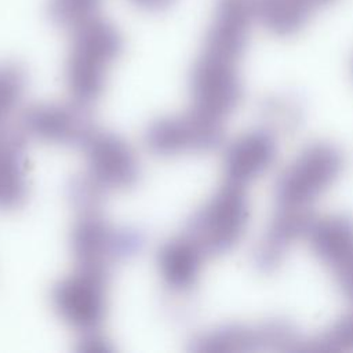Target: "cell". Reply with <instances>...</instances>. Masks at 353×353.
Wrapping results in <instances>:
<instances>
[{"mask_svg":"<svg viewBox=\"0 0 353 353\" xmlns=\"http://www.w3.org/2000/svg\"><path fill=\"white\" fill-rule=\"evenodd\" d=\"M109 273L76 266L51 288L55 313L80 334L99 330L108 310Z\"/></svg>","mask_w":353,"mask_h":353,"instance_id":"cell-6","label":"cell"},{"mask_svg":"<svg viewBox=\"0 0 353 353\" xmlns=\"http://www.w3.org/2000/svg\"><path fill=\"white\" fill-rule=\"evenodd\" d=\"M23 134L0 123V210L19 208L28 197Z\"/></svg>","mask_w":353,"mask_h":353,"instance_id":"cell-13","label":"cell"},{"mask_svg":"<svg viewBox=\"0 0 353 353\" xmlns=\"http://www.w3.org/2000/svg\"><path fill=\"white\" fill-rule=\"evenodd\" d=\"M81 149L85 153V174L106 193L127 190L139 181L138 154L120 135L95 128Z\"/></svg>","mask_w":353,"mask_h":353,"instance_id":"cell-8","label":"cell"},{"mask_svg":"<svg viewBox=\"0 0 353 353\" xmlns=\"http://www.w3.org/2000/svg\"><path fill=\"white\" fill-rule=\"evenodd\" d=\"M223 123L189 109L181 114L153 120L143 135L146 149L159 157L205 152L216 148L222 139Z\"/></svg>","mask_w":353,"mask_h":353,"instance_id":"cell-7","label":"cell"},{"mask_svg":"<svg viewBox=\"0 0 353 353\" xmlns=\"http://www.w3.org/2000/svg\"><path fill=\"white\" fill-rule=\"evenodd\" d=\"M256 21L255 0H216L190 80L192 109L223 123L241 98L240 61Z\"/></svg>","mask_w":353,"mask_h":353,"instance_id":"cell-1","label":"cell"},{"mask_svg":"<svg viewBox=\"0 0 353 353\" xmlns=\"http://www.w3.org/2000/svg\"><path fill=\"white\" fill-rule=\"evenodd\" d=\"M143 247V232L110 223L101 210L79 212L70 233V250L76 266L105 273H110L116 263L137 256Z\"/></svg>","mask_w":353,"mask_h":353,"instance_id":"cell-3","label":"cell"},{"mask_svg":"<svg viewBox=\"0 0 353 353\" xmlns=\"http://www.w3.org/2000/svg\"><path fill=\"white\" fill-rule=\"evenodd\" d=\"M296 343L288 324L269 321L261 325L228 324L197 335L190 350L199 353H234L254 350H287Z\"/></svg>","mask_w":353,"mask_h":353,"instance_id":"cell-10","label":"cell"},{"mask_svg":"<svg viewBox=\"0 0 353 353\" xmlns=\"http://www.w3.org/2000/svg\"><path fill=\"white\" fill-rule=\"evenodd\" d=\"M204 252L183 233L164 241L156 254V265L164 287L172 294H186L199 281Z\"/></svg>","mask_w":353,"mask_h":353,"instance_id":"cell-12","label":"cell"},{"mask_svg":"<svg viewBox=\"0 0 353 353\" xmlns=\"http://www.w3.org/2000/svg\"><path fill=\"white\" fill-rule=\"evenodd\" d=\"M276 141L266 130H254L234 139L225 152V182L245 188L273 161Z\"/></svg>","mask_w":353,"mask_h":353,"instance_id":"cell-11","label":"cell"},{"mask_svg":"<svg viewBox=\"0 0 353 353\" xmlns=\"http://www.w3.org/2000/svg\"><path fill=\"white\" fill-rule=\"evenodd\" d=\"M26 90V73L14 62L0 63V123L18 108Z\"/></svg>","mask_w":353,"mask_h":353,"instance_id":"cell-17","label":"cell"},{"mask_svg":"<svg viewBox=\"0 0 353 353\" xmlns=\"http://www.w3.org/2000/svg\"><path fill=\"white\" fill-rule=\"evenodd\" d=\"M106 192L98 186L85 172L74 176L68 185V197L77 212L97 211L102 207V200Z\"/></svg>","mask_w":353,"mask_h":353,"instance_id":"cell-18","label":"cell"},{"mask_svg":"<svg viewBox=\"0 0 353 353\" xmlns=\"http://www.w3.org/2000/svg\"><path fill=\"white\" fill-rule=\"evenodd\" d=\"M245 188L223 182L186 221L183 234L188 236L205 256L230 251L241 239L248 222Z\"/></svg>","mask_w":353,"mask_h":353,"instance_id":"cell-4","label":"cell"},{"mask_svg":"<svg viewBox=\"0 0 353 353\" xmlns=\"http://www.w3.org/2000/svg\"><path fill=\"white\" fill-rule=\"evenodd\" d=\"M99 4L101 0H50L48 15L55 25L74 30L98 17Z\"/></svg>","mask_w":353,"mask_h":353,"instance_id":"cell-16","label":"cell"},{"mask_svg":"<svg viewBox=\"0 0 353 353\" xmlns=\"http://www.w3.org/2000/svg\"><path fill=\"white\" fill-rule=\"evenodd\" d=\"M123 44L117 28L99 15L73 30L66 62V84L72 102L88 109L99 99Z\"/></svg>","mask_w":353,"mask_h":353,"instance_id":"cell-2","label":"cell"},{"mask_svg":"<svg viewBox=\"0 0 353 353\" xmlns=\"http://www.w3.org/2000/svg\"><path fill=\"white\" fill-rule=\"evenodd\" d=\"M342 168L339 150L330 143L307 146L276 183L277 210L310 211V205L332 185Z\"/></svg>","mask_w":353,"mask_h":353,"instance_id":"cell-5","label":"cell"},{"mask_svg":"<svg viewBox=\"0 0 353 353\" xmlns=\"http://www.w3.org/2000/svg\"><path fill=\"white\" fill-rule=\"evenodd\" d=\"M305 237L316 256L331 270L353 254V221L345 215L314 216Z\"/></svg>","mask_w":353,"mask_h":353,"instance_id":"cell-15","label":"cell"},{"mask_svg":"<svg viewBox=\"0 0 353 353\" xmlns=\"http://www.w3.org/2000/svg\"><path fill=\"white\" fill-rule=\"evenodd\" d=\"M95 128L87 109L72 101L70 103H34L23 110L19 120L23 135L62 146L81 148Z\"/></svg>","mask_w":353,"mask_h":353,"instance_id":"cell-9","label":"cell"},{"mask_svg":"<svg viewBox=\"0 0 353 353\" xmlns=\"http://www.w3.org/2000/svg\"><path fill=\"white\" fill-rule=\"evenodd\" d=\"M335 0H255L256 21L272 34L287 37L301 32L309 21Z\"/></svg>","mask_w":353,"mask_h":353,"instance_id":"cell-14","label":"cell"},{"mask_svg":"<svg viewBox=\"0 0 353 353\" xmlns=\"http://www.w3.org/2000/svg\"><path fill=\"white\" fill-rule=\"evenodd\" d=\"M79 350L85 353H105L110 352L112 346L99 330H94L81 334V338L79 339Z\"/></svg>","mask_w":353,"mask_h":353,"instance_id":"cell-20","label":"cell"},{"mask_svg":"<svg viewBox=\"0 0 353 353\" xmlns=\"http://www.w3.org/2000/svg\"><path fill=\"white\" fill-rule=\"evenodd\" d=\"M131 1L146 10H161L171 3V0H131Z\"/></svg>","mask_w":353,"mask_h":353,"instance_id":"cell-21","label":"cell"},{"mask_svg":"<svg viewBox=\"0 0 353 353\" xmlns=\"http://www.w3.org/2000/svg\"><path fill=\"white\" fill-rule=\"evenodd\" d=\"M310 349L325 352L353 350V313L343 316L334 323L319 339L313 342Z\"/></svg>","mask_w":353,"mask_h":353,"instance_id":"cell-19","label":"cell"}]
</instances>
